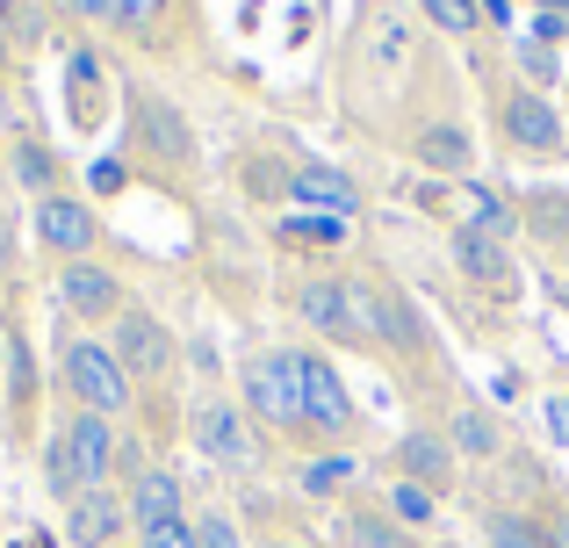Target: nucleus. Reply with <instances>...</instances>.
<instances>
[{
    "instance_id": "1",
    "label": "nucleus",
    "mask_w": 569,
    "mask_h": 548,
    "mask_svg": "<svg viewBox=\"0 0 569 548\" xmlns=\"http://www.w3.org/2000/svg\"><path fill=\"white\" fill-rule=\"evenodd\" d=\"M51 376H58L66 411H101V419H116V426L138 411V382L123 376V361L109 353V339H101V332H72V325H58Z\"/></svg>"
},
{
    "instance_id": "2",
    "label": "nucleus",
    "mask_w": 569,
    "mask_h": 548,
    "mask_svg": "<svg viewBox=\"0 0 569 548\" xmlns=\"http://www.w3.org/2000/svg\"><path fill=\"white\" fill-rule=\"evenodd\" d=\"M238 405H246L252 426H267V434H281V440L303 434V368H296V347L246 353V368H238Z\"/></svg>"
},
{
    "instance_id": "3",
    "label": "nucleus",
    "mask_w": 569,
    "mask_h": 548,
    "mask_svg": "<svg viewBox=\"0 0 569 548\" xmlns=\"http://www.w3.org/2000/svg\"><path fill=\"white\" fill-rule=\"evenodd\" d=\"M490 116H498V145L519 159H562L569 152V130H562V109L541 94V87H519L505 80L490 94Z\"/></svg>"
},
{
    "instance_id": "4",
    "label": "nucleus",
    "mask_w": 569,
    "mask_h": 548,
    "mask_svg": "<svg viewBox=\"0 0 569 548\" xmlns=\"http://www.w3.org/2000/svg\"><path fill=\"white\" fill-rule=\"evenodd\" d=\"M101 339H109V353L123 361V376L138 382V390H144V382L159 390V382L181 368V339H173V325L159 318V310H144V303H130Z\"/></svg>"
},
{
    "instance_id": "5",
    "label": "nucleus",
    "mask_w": 569,
    "mask_h": 548,
    "mask_svg": "<svg viewBox=\"0 0 569 548\" xmlns=\"http://www.w3.org/2000/svg\"><path fill=\"white\" fill-rule=\"evenodd\" d=\"M29 239H37V253L58 260V268L101 260V210L87 196H72V188H58V196H43L37 210H29Z\"/></svg>"
},
{
    "instance_id": "6",
    "label": "nucleus",
    "mask_w": 569,
    "mask_h": 548,
    "mask_svg": "<svg viewBox=\"0 0 569 548\" xmlns=\"http://www.w3.org/2000/svg\"><path fill=\"white\" fill-rule=\"evenodd\" d=\"M296 368H303V434L325 440V448H347V440L361 434L347 376L332 368V353H310V347H296Z\"/></svg>"
},
{
    "instance_id": "7",
    "label": "nucleus",
    "mask_w": 569,
    "mask_h": 548,
    "mask_svg": "<svg viewBox=\"0 0 569 548\" xmlns=\"http://www.w3.org/2000/svg\"><path fill=\"white\" fill-rule=\"evenodd\" d=\"M58 310L72 332H109L130 310V281L109 260H72V268H58Z\"/></svg>"
},
{
    "instance_id": "8",
    "label": "nucleus",
    "mask_w": 569,
    "mask_h": 548,
    "mask_svg": "<svg viewBox=\"0 0 569 548\" xmlns=\"http://www.w3.org/2000/svg\"><path fill=\"white\" fill-rule=\"evenodd\" d=\"M353 318H361L368 347H389V353H411L418 339H426L411 296H403L397 281H376V275H353Z\"/></svg>"
},
{
    "instance_id": "9",
    "label": "nucleus",
    "mask_w": 569,
    "mask_h": 548,
    "mask_svg": "<svg viewBox=\"0 0 569 548\" xmlns=\"http://www.w3.org/2000/svg\"><path fill=\"white\" fill-rule=\"evenodd\" d=\"M188 440L217 469H252L260 462V440H252V419H246L238 397H202V405L188 411Z\"/></svg>"
},
{
    "instance_id": "10",
    "label": "nucleus",
    "mask_w": 569,
    "mask_h": 548,
    "mask_svg": "<svg viewBox=\"0 0 569 548\" xmlns=\"http://www.w3.org/2000/svg\"><path fill=\"white\" fill-rule=\"evenodd\" d=\"M289 303H296V318H303L318 339H332V347H368V339H361V318H353V275L296 281Z\"/></svg>"
},
{
    "instance_id": "11",
    "label": "nucleus",
    "mask_w": 569,
    "mask_h": 548,
    "mask_svg": "<svg viewBox=\"0 0 569 548\" xmlns=\"http://www.w3.org/2000/svg\"><path fill=\"white\" fill-rule=\"evenodd\" d=\"M455 469H461V455L440 426H411V434H397V448H389V477L418 484V491H432V498L455 491Z\"/></svg>"
},
{
    "instance_id": "12",
    "label": "nucleus",
    "mask_w": 569,
    "mask_h": 548,
    "mask_svg": "<svg viewBox=\"0 0 569 548\" xmlns=\"http://www.w3.org/2000/svg\"><path fill=\"white\" fill-rule=\"evenodd\" d=\"M58 434H66L72 469H80L87 491H94V484H116V448H123V426L101 419V411H66V419H58Z\"/></svg>"
},
{
    "instance_id": "13",
    "label": "nucleus",
    "mask_w": 569,
    "mask_h": 548,
    "mask_svg": "<svg viewBox=\"0 0 569 548\" xmlns=\"http://www.w3.org/2000/svg\"><path fill=\"white\" fill-rule=\"evenodd\" d=\"M66 541L72 548H123L130 541V506L116 484H94L66 506Z\"/></svg>"
},
{
    "instance_id": "14",
    "label": "nucleus",
    "mask_w": 569,
    "mask_h": 548,
    "mask_svg": "<svg viewBox=\"0 0 569 548\" xmlns=\"http://www.w3.org/2000/svg\"><path fill=\"white\" fill-rule=\"evenodd\" d=\"M123 506H130V535H152V527L188 520V484L173 477L167 462H152V469H138V477L123 484Z\"/></svg>"
},
{
    "instance_id": "15",
    "label": "nucleus",
    "mask_w": 569,
    "mask_h": 548,
    "mask_svg": "<svg viewBox=\"0 0 569 548\" xmlns=\"http://www.w3.org/2000/svg\"><path fill=\"white\" fill-rule=\"evenodd\" d=\"M447 253H455V268L469 275L483 296H512V289H519V268H512V253H505L498 239H483V231L455 225V231H447Z\"/></svg>"
},
{
    "instance_id": "16",
    "label": "nucleus",
    "mask_w": 569,
    "mask_h": 548,
    "mask_svg": "<svg viewBox=\"0 0 569 548\" xmlns=\"http://www.w3.org/2000/svg\"><path fill=\"white\" fill-rule=\"evenodd\" d=\"M8 448H29V440H37V361H29V347H22V332L8 339Z\"/></svg>"
},
{
    "instance_id": "17",
    "label": "nucleus",
    "mask_w": 569,
    "mask_h": 548,
    "mask_svg": "<svg viewBox=\"0 0 569 548\" xmlns=\"http://www.w3.org/2000/svg\"><path fill=\"white\" fill-rule=\"evenodd\" d=\"M130 116H138V145H144V152H159L167 167H181V159L194 152V138H188V123H181V109H173V101L130 94Z\"/></svg>"
},
{
    "instance_id": "18",
    "label": "nucleus",
    "mask_w": 569,
    "mask_h": 548,
    "mask_svg": "<svg viewBox=\"0 0 569 548\" xmlns=\"http://www.w3.org/2000/svg\"><path fill=\"white\" fill-rule=\"evenodd\" d=\"M289 196L310 202L318 217H347V225H353V210H361V188H353L339 167H303V173L289 181Z\"/></svg>"
},
{
    "instance_id": "19",
    "label": "nucleus",
    "mask_w": 569,
    "mask_h": 548,
    "mask_svg": "<svg viewBox=\"0 0 569 548\" xmlns=\"http://www.w3.org/2000/svg\"><path fill=\"white\" fill-rule=\"evenodd\" d=\"M455 202H461V225H469V231H483V239H498V246L519 231V210H512L505 196H490L483 181H455Z\"/></svg>"
},
{
    "instance_id": "20",
    "label": "nucleus",
    "mask_w": 569,
    "mask_h": 548,
    "mask_svg": "<svg viewBox=\"0 0 569 548\" xmlns=\"http://www.w3.org/2000/svg\"><path fill=\"white\" fill-rule=\"evenodd\" d=\"M8 173H14V188H29V196H58V181H66V167H58V152L43 138H14L8 145Z\"/></svg>"
},
{
    "instance_id": "21",
    "label": "nucleus",
    "mask_w": 569,
    "mask_h": 548,
    "mask_svg": "<svg viewBox=\"0 0 569 548\" xmlns=\"http://www.w3.org/2000/svg\"><path fill=\"white\" fill-rule=\"evenodd\" d=\"M411 152H418V167L455 173V181H461V173H469V159H476V145H469V130H461V123H426Z\"/></svg>"
},
{
    "instance_id": "22",
    "label": "nucleus",
    "mask_w": 569,
    "mask_h": 548,
    "mask_svg": "<svg viewBox=\"0 0 569 548\" xmlns=\"http://www.w3.org/2000/svg\"><path fill=\"white\" fill-rule=\"evenodd\" d=\"M353 477H361V462H353L347 448H318L303 469H296L303 498H339V491H353Z\"/></svg>"
},
{
    "instance_id": "23",
    "label": "nucleus",
    "mask_w": 569,
    "mask_h": 548,
    "mask_svg": "<svg viewBox=\"0 0 569 548\" xmlns=\"http://www.w3.org/2000/svg\"><path fill=\"white\" fill-rule=\"evenodd\" d=\"M339 541L347 548H418V535L397 527L389 512H347V520H339Z\"/></svg>"
},
{
    "instance_id": "24",
    "label": "nucleus",
    "mask_w": 569,
    "mask_h": 548,
    "mask_svg": "<svg viewBox=\"0 0 569 548\" xmlns=\"http://www.w3.org/2000/svg\"><path fill=\"white\" fill-rule=\"evenodd\" d=\"M447 440H455V455H498V448H505L498 419H490L483 405H461L455 419H447Z\"/></svg>"
},
{
    "instance_id": "25",
    "label": "nucleus",
    "mask_w": 569,
    "mask_h": 548,
    "mask_svg": "<svg viewBox=\"0 0 569 548\" xmlns=\"http://www.w3.org/2000/svg\"><path fill=\"white\" fill-rule=\"evenodd\" d=\"M483 548H548V520L505 506V512H490V520H483Z\"/></svg>"
},
{
    "instance_id": "26",
    "label": "nucleus",
    "mask_w": 569,
    "mask_h": 548,
    "mask_svg": "<svg viewBox=\"0 0 569 548\" xmlns=\"http://www.w3.org/2000/svg\"><path fill=\"white\" fill-rule=\"evenodd\" d=\"M382 512H389L397 527H411V535H418V527H432V520H440V498H432V491H418V484H403V477H389Z\"/></svg>"
},
{
    "instance_id": "27",
    "label": "nucleus",
    "mask_w": 569,
    "mask_h": 548,
    "mask_svg": "<svg viewBox=\"0 0 569 548\" xmlns=\"http://www.w3.org/2000/svg\"><path fill=\"white\" fill-rule=\"evenodd\" d=\"M43 491H51L58 506H72V498L87 491L80 469H72V448H66V434H58V426H51V440H43Z\"/></svg>"
},
{
    "instance_id": "28",
    "label": "nucleus",
    "mask_w": 569,
    "mask_h": 548,
    "mask_svg": "<svg viewBox=\"0 0 569 548\" xmlns=\"http://www.w3.org/2000/svg\"><path fill=\"white\" fill-rule=\"evenodd\" d=\"M418 14H426L432 29H440V37H476V29H483V8H476V0H411Z\"/></svg>"
},
{
    "instance_id": "29",
    "label": "nucleus",
    "mask_w": 569,
    "mask_h": 548,
    "mask_svg": "<svg viewBox=\"0 0 569 548\" xmlns=\"http://www.w3.org/2000/svg\"><path fill=\"white\" fill-rule=\"evenodd\" d=\"M188 520H194V548H246V535H238L231 512L202 506V512H188Z\"/></svg>"
},
{
    "instance_id": "30",
    "label": "nucleus",
    "mask_w": 569,
    "mask_h": 548,
    "mask_svg": "<svg viewBox=\"0 0 569 548\" xmlns=\"http://www.w3.org/2000/svg\"><path fill=\"white\" fill-rule=\"evenodd\" d=\"M281 239H289V246H339V239H347V217H289Z\"/></svg>"
},
{
    "instance_id": "31",
    "label": "nucleus",
    "mask_w": 569,
    "mask_h": 548,
    "mask_svg": "<svg viewBox=\"0 0 569 548\" xmlns=\"http://www.w3.org/2000/svg\"><path fill=\"white\" fill-rule=\"evenodd\" d=\"M527 217H533V231H541V239H562V231H569V202H556V196H541Z\"/></svg>"
},
{
    "instance_id": "32",
    "label": "nucleus",
    "mask_w": 569,
    "mask_h": 548,
    "mask_svg": "<svg viewBox=\"0 0 569 548\" xmlns=\"http://www.w3.org/2000/svg\"><path fill=\"white\" fill-rule=\"evenodd\" d=\"M138 548H194V520H173V527H152V535H138Z\"/></svg>"
},
{
    "instance_id": "33",
    "label": "nucleus",
    "mask_w": 569,
    "mask_h": 548,
    "mask_svg": "<svg viewBox=\"0 0 569 548\" xmlns=\"http://www.w3.org/2000/svg\"><path fill=\"white\" fill-rule=\"evenodd\" d=\"M556 51H548V43H527V80H556Z\"/></svg>"
},
{
    "instance_id": "34",
    "label": "nucleus",
    "mask_w": 569,
    "mask_h": 548,
    "mask_svg": "<svg viewBox=\"0 0 569 548\" xmlns=\"http://www.w3.org/2000/svg\"><path fill=\"white\" fill-rule=\"evenodd\" d=\"M87 181H94V188H101V196H116V188H123V159H101V167H94V173H87Z\"/></svg>"
},
{
    "instance_id": "35",
    "label": "nucleus",
    "mask_w": 569,
    "mask_h": 548,
    "mask_svg": "<svg viewBox=\"0 0 569 548\" xmlns=\"http://www.w3.org/2000/svg\"><path fill=\"white\" fill-rule=\"evenodd\" d=\"M548 434L569 448V397H548Z\"/></svg>"
},
{
    "instance_id": "36",
    "label": "nucleus",
    "mask_w": 569,
    "mask_h": 548,
    "mask_svg": "<svg viewBox=\"0 0 569 548\" xmlns=\"http://www.w3.org/2000/svg\"><path fill=\"white\" fill-rule=\"evenodd\" d=\"M58 8H66V14H87V22H94V14H116V0H58Z\"/></svg>"
},
{
    "instance_id": "37",
    "label": "nucleus",
    "mask_w": 569,
    "mask_h": 548,
    "mask_svg": "<svg viewBox=\"0 0 569 548\" xmlns=\"http://www.w3.org/2000/svg\"><path fill=\"white\" fill-rule=\"evenodd\" d=\"M476 8H483V22H498V29L512 22V0H476Z\"/></svg>"
},
{
    "instance_id": "38",
    "label": "nucleus",
    "mask_w": 569,
    "mask_h": 548,
    "mask_svg": "<svg viewBox=\"0 0 569 548\" xmlns=\"http://www.w3.org/2000/svg\"><path fill=\"white\" fill-rule=\"evenodd\" d=\"M8 80H14V37L0 29V87H8Z\"/></svg>"
},
{
    "instance_id": "39",
    "label": "nucleus",
    "mask_w": 569,
    "mask_h": 548,
    "mask_svg": "<svg viewBox=\"0 0 569 548\" xmlns=\"http://www.w3.org/2000/svg\"><path fill=\"white\" fill-rule=\"evenodd\" d=\"M548 548H569V506L556 512V520H548Z\"/></svg>"
},
{
    "instance_id": "40",
    "label": "nucleus",
    "mask_w": 569,
    "mask_h": 548,
    "mask_svg": "<svg viewBox=\"0 0 569 548\" xmlns=\"http://www.w3.org/2000/svg\"><path fill=\"white\" fill-rule=\"evenodd\" d=\"M8 239H14V225H8V210H0V268L14 260V246H8Z\"/></svg>"
},
{
    "instance_id": "41",
    "label": "nucleus",
    "mask_w": 569,
    "mask_h": 548,
    "mask_svg": "<svg viewBox=\"0 0 569 548\" xmlns=\"http://www.w3.org/2000/svg\"><path fill=\"white\" fill-rule=\"evenodd\" d=\"M0 376H8V325H0Z\"/></svg>"
},
{
    "instance_id": "42",
    "label": "nucleus",
    "mask_w": 569,
    "mask_h": 548,
    "mask_svg": "<svg viewBox=\"0 0 569 548\" xmlns=\"http://www.w3.org/2000/svg\"><path fill=\"white\" fill-rule=\"evenodd\" d=\"M556 303H562V310H569V281H556Z\"/></svg>"
},
{
    "instance_id": "43",
    "label": "nucleus",
    "mask_w": 569,
    "mask_h": 548,
    "mask_svg": "<svg viewBox=\"0 0 569 548\" xmlns=\"http://www.w3.org/2000/svg\"><path fill=\"white\" fill-rule=\"evenodd\" d=\"M123 548H138V541H123Z\"/></svg>"
},
{
    "instance_id": "44",
    "label": "nucleus",
    "mask_w": 569,
    "mask_h": 548,
    "mask_svg": "<svg viewBox=\"0 0 569 548\" xmlns=\"http://www.w3.org/2000/svg\"><path fill=\"white\" fill-rule=\"evenodd\" d=\"M0 8H8V0H0Z\"/></svg>"
},
{
    "instance_id": "45",
    "label": "nucleus",
    "mask_w": 569,
    "mask_h": 548,
    "mask_svg": "<svg viewBox=\"0 0 569 548\" xmlns=\"http://www.w3.org/2000/svg\"><path fill=\"white\" fill-rule=\"evenodd\" d=\"M562 8H569V0H562Z\"/></svg>"
}]
</instances>
